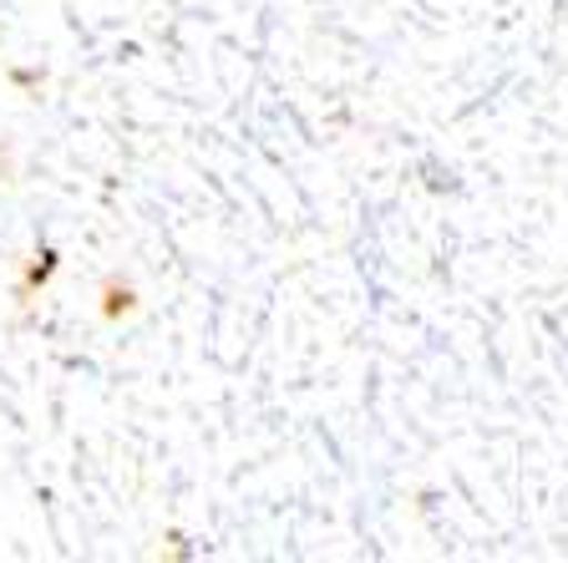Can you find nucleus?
<instances>
[{
	"label": "nucleus",
	"instance_id": "obj_1",
	"mask_svg": "<svg viewBox=\"0 0 568 563\" xmlns=\"http://www.w3.org/2000/svg\"><path fill=\"white\" fill-rule=\"evenodd\" d=\"M142 310V294L132 290L128 280H106L102 290H97V320L102 325H122V320H132Z\"/></svg>",
	"mask_w": 568,
	"mask_h": 563
},
{
	"label": "nucleus",
	"instance_id": "obj_2",
	"mask_svg": "<svg viewBox=\"0 0 568 563\" xmlns=\"http://www.w3.org/2000/svg\"><path fill=\"white\" fill-rule=\"evenodd\" d=\"M51 274H57V254H51V249H41V254H31L21 264V280H16V305H36V294L47 290V280Z\"/></svg>",
	"mask_w": 568,
	"mask_h": 563
}]
</instances>
